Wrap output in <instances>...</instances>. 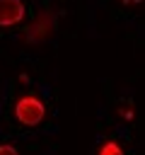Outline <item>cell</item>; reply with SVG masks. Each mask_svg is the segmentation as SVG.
<instances>
[{
    "label": "cell",
    "mask_w": 145,
    "mask_h": 155,
    "mask_svg": "<svg viewBox=\"0 0 145 155\" xmlns=\"http://www.w3.org/2000/svg\"><path fill=\"white\" fill-rule=\"evenodd\" d=\"M46 114V107L39 97L29 94V97H22L17 104H14V116L22 126H36Z\"/></svg>",
    "instance_id": "6da1fadb"
},
{
    "label": "cell",
    "mask_w": 145,
    "mask_h": 155,
    "mask_svg": "<svg viewBox=\"0 0 145 155\" xmlns=\"http://www.w3.org/2000/svg\"><path fill=\"white\" fill-rule=\"evenodd\" d=\"M53 17H56L53 10L44 7V10L36 15V19L29 24V29H27V41H31V44L46 41V39L53 34V27H56V19H53Z\"/></svg>",
    "instance_id": "7a4b0ae2"
},
{
    "label": "cell",
    "mask_w": 145,
    "mask_h": 155,
    "mask_svg": "<svg viewBox=\"0 0 145 155\" xmlns=\"http://www.w3.org/2000/svg\"><path fill=\"white\" fill-rule=\"evenodd\" d=\"M24 19L22 0H0V27H12Z\"/></svg>",
    "instance_id": "3957f363"
},
{
    "label": "cell",
    "mask_w": 145,
    "mask_h": 155,
    "mask_svg": "<svg viewBox=\"0 0 145 155\" xmlns=\"http://www.w3.org/2000/svg\"><path fill=\"white\" fill-rule=\"evenodd\" d=\"M99 155H123V150H121V145H118L116 140H106V143L99 148Z\"/></svg>",
    "instance_id": "277c9868"
},
{
    "label": "cell",
    "mask_w": 145,
    "mask_h": 155,
    "mask_svg": "<svg viewBox=\"0 0 145 155\" xmlns=\"http://www.w3.org/2000/svg\"><path fill=\"white\" fill-rule=\"evenodd\" d=\"M0 155H17V148L10 145V143H2L0 145Z\"/></svg>",
    "instance_id": "5b68a950"
},
{
    "label": "cell",
    "mask_w": 145,
    "mask_h": 155,
    "mask_svg": "<svg viewBox=\"0 0 145 155\" xmlns=\"http://www.w3.org/2000/svg\"><path fill=\"white\" fill-rule=\"evenodd\" d=\"M123 5H138V2H143V0H121Z\"/></svg>",
    "instance_id": "8992f818"
}]
</instances>
